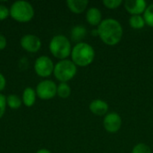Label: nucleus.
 I'll list each match as a JSON object with an SVG mask.
<instances>
[{
  "mask_svg": "<svg viewBox=\"0 0 153 153\" xmlns=\"http://www.w3.org/2000/svg\"><path fill=\"white\" fill-rule=\"evenodd\" d=\"M97 30L101 41H103V43L108 46L117 45L121 41L124 34L121 23L113 18H107L102 20Z\"/></svg>",
  "mask_w": 153,
  "mask_h": 153,
  "instance_id": "f257e3e1",
  "label": "nucleus"
},
{
  "mask_svg": "<svg viewBox=\"0 0 153 153\" xmlns=\"http://www.w3.org/2000/svg\"><path fill=\"white\" fill-rule=\"evenodd\" d=\"M71 57L76 66L86 67L94 61L95 50L90 44L79 42L72 48Z\"/></svg>",
  "mask_w": 153,
  "mask_h": 153,
  "instance_id": "f03ea898",
  "label": "nucleus"
},
{
  "mask_svg": "<svg viewBox=\"0 0 153 153\" xmlns=\"http://www.w3.org/2000/svg\"><path fill=\"white\" fill-rule=\"evenodd\" d=\"M49 50L56 58L60 60L67 59L72 52L71 42L64 35H56L49 42Z\"/></svg>",
  "mask_w": 153,
  "mask_h": 153,
  "instance_id": "7ed1b4c3",
  "label": "nucleus"
},
{
  "mask_svg": "<svg viewBox=\"0 0 153 153\" xmlns=\"http://www.w3.org/2000/svg\"><path fill=\"white\" fill-rule=\"evenodd\" d=\"M10 16L19 22H28L34 16V8L27 1H15L10 7Z\"/></svg>",
  "mask_w": 153,
  "mask_h": 153,
  "instance_id": "20e7f679",
  "label": "nucleus"
},
{
  "mask_svg": "<svg viewBox=\"0 0 153 153\" xmlns=\"http://www.w3.org/2000/svg\"><path fill=\"white\" fill-rule=\"evenodd\" d=\"M77 73V66L72 60H60L54 67V75L61 82H67L72 80Z\"/></svg>",
  "mask_w": 153,
  "mask_h": 153,
  "instance_id": "39448f33",
  "label": "nucleus"
},
{
  "mask_svg": "<svg viewBox=\"0 0 153 153\" xmlns=\"http://www.w3.org/2000/svg\"><path fill=\"white\" fill-rule=\"evenodd\" d=\"M57 85L51 80H43L38 83L36 87L37 96L43 100H48L53 99L56 95Z\"/></svg>",
  "mask_w": 153,
  "mask_h": 153,
  "instance_id": "423d86ee",
  "label": "nucleus"
},
{
  "mask_svg": "<svg viewBox=\"0 0 153 153\" xmlns=\"http://www.w3.org/2000/svg\"><path fill=\"white\" fill-rule=\"evenodd\" d=\"M55 65L48 56H41L38 57L34 64V70L40 77H48L54 72Z\"/></svg>",
  "mask_w": 153,
  "mask_h": 153,
  "instance_id": "0eeeda50",
  "label": "nucleus"
},
{
  "mask_svg": "<svg viewBox=\"0 0 153 153\" xmlns=\"http://www.w3.org/2000/svg\"><path fill=\"white\" fill-rule=\"evenodd\" d=\"M103 126L108 133H117L122 126V118L117 112L108 113L103 119Z\"/></svg>",
  "mask_w": 153,
  "mask_h": 153,
  "instance_id": "6e6552de",
  "label": "nucleus"
},
{
  "mask_svg": "<svg viewBox=\"0 0 153 153\" xmlns=\"http://www.w3.org/2000/svg\"><path fill=\"white\" fill-rule=\"evenodd\" d=\"M21 46L22 48L30 53H36L41 48V40L40 39L33 34H26L21 39Z\"/></svg>",
  "mask_w": 153,
  "mask_h": 153,
  "instance_id": "1a4fd4ad",
  "label": "nucleus"
},
{
  "mask_svg": "<svg viewBox=\"0 0 153 153\" xmlns=\"http://www.w3.org/2000/svg\"><path fill=\"white\" fill-rule=\"evenodd\" d=\"M126 10L132 15H141L147 8V2L144 0H126L124 3Z\"/></svg>",
  "mask_w": 153,
  "mask_h": 153,
  "instance_id": "9d476101",
  "label": "nucleus"
},
{
  "mask_svg": "<svg viewBox=\"0 0 153 153\" xmlns=\"http://www.w3.org/2000/svg\"><path fill=\"white\" fill-rule=\"evenodd\" d=\"M89 109L95 116L98 117L106 116L108 111V104L103 100L96 99L90 103Z\"/></svg>",
  "mask_w": 153,
  "mask_h": 153,
  "instance_id": "9b49d317",
  "label": "nucleus"
},
{
  "mask_svg": "<svg viewBox=\"0 0 153 153\" xmlns=\"http://www.w3.org/2000/svg\"><path fill=\"white\" fill-rule=\"evenodd\" d=\"M86 21L91 26H99L102 22V13L97 7H91L86 12Z\"/></svg>",
  "mask_w": 153,
  "mask_h": 153,
  "instance_id": "f8f14e48",
  "label": "nucleus"
},
{
  "mask_svg": "<svg viewBox=\"0 0 153 153\" xmlns=\"http://www.w3.org/2000/svg\"><path fill=\"white\" fill-rule=\"evenodd\" d=\"M66 4L69 10L76 14L82 13L85 11L89 4V1L87 0H67Z\"/></svg>",
  "mask_w": 153,
  "mask_h": 153,
  "instance_id": "ddd939ff",
  "label": "nucleus"
},
{
  "mask_svg": "<svg viewBox=\"0 0 153 153\" xmlns=\"http://www.w3.org/2000/svg\"><path fill=\"white\" fill-rule=\"evenodd\" d=\"M36 91L30 87H27L24 89L23 92H22V103L26 106V107H31L34 105L35 101H36Z\"/></svg>",
  "mask_w": 153,
  "mask_h": 153,
  "instance_id": "4468645a",
  "label": "nucleus"
},
{
  "mask_svg": "<svg viewBox=\"0 0 153 153\" xmlns=\"http://www.w3.org/2000/svg\"><path fill=\"white\" fill-rule=\"evenodd\" d=\"M87 34V30L83 25H76L71 30V37L74 41L82 42L81 40L85 38Z\"/></svg>",
  "mask_w": 153,
  "mask_h": 153,
  "instance_id": "2eb2a0df",
  "label": "nucleus"
},
{
  "mask_svg": "<svg viewBox=\"0 0 153 153\" xmlns=\"http://www.w3.org/2000/svg\"><path fill=\"white\" fill-rule=\"evenodd\" d=\"M145 24L144 18L142 15H131L129 18V25L134 30H142Z\"/></svg>",
  "mask_w": 153,
  "mask_h": 153,
  "instance_id": "dca6fc26",
  "label": "nucleus"
},
{
  "mask_svg": "<svg viewBox=\"0 0 153 153\" xmlns=\"http://www.w3.org/2000/svg\"><path fill=\"white\" fill-rule=\"evenodd\" d=\"M56 95L62 99H66L71 95V87L67 82H60L57 85Z\"/></svg>",
  "mask_w": 153,
  "mask_h": 153,
  "instance_id": "f3484780",
  "label": "nucleus"
},
{
  "mask_svg": "<svg viewBox=\"0 0 153 153\" xmlns=\"http://www.w3.org/2000/svg\"><path fill=\"white\" fill-rule=\"evenodd\" d=\"M22 100L15 94H11L6 97V104L12 109H18L22 106Z\"/></svg>",
  "mask_w": 153,
  "mask_h": 153,
  "instance_id": "a211bd4d",
  "label": "nucleus"
},
{
  "mask_svg": "<svg viewBox=\"0 0 153 153\" xmlns=\"http://www.w3.org/2000/svg\"><path fill=\"white\" fill-rule=\"evenodd\" d=\"M143 18L145 21V23L149 25L150 27L153 28V4L147 6L143 13Z\"/></svg>",
  "mask_w": 153,
  "mask_h": 153,
  "instance_id": "6ab92c4d",
  "label": "nucleus"
},
{
  "mask_svg": "<svg viewBox=\"0 0 153 153\" xmlns=\"http://www.w3.org/2000/svg\"><path fill=\"white\" fill-rule=\"evenodd\" d=\"M131 153H152V150L147 144L140 143L133 148Z\"/></svg>",
  "mask_w": 153,
  "mask_h": 153,
  "instance_id": "aec40b11",
  "label": "nucleus"
},
{
  "mask_svg": "<svg viewBox=\"0 0 153 153\" xmlns=\"http://www.w3.org/2000/svg\"><path fill=\"white\" fill-rule=\"evenodd\" d=\"M102 4L108 9L114 10V9L118 8L122 4H124V2L122 0H103L102 1Z\"/></svg>",
  "mask_w": 153,
  "mask_h": 153,
  "instance_id": "412c9836",
  "label": "nucleus"
},
{
  "mask_svg": "<svg viewBox=\"0 0 153 153\" xmlns=\"http://www.w3.org/2000/svg\"><path fill=\"white\" fill-rule=\"evenodd\" d=\"M8 16H10V9L4 4H0V21L5 20Z\"/></svg>",
  "mask_w": 153,
  "mask_h": 153,
  "instance_id": "4be33fe9",
  "label": "nucleus"
},
{
  "mask_svg": "<svg viewBox=\"0 0 153 153\" xmlns=\"http://www.w3.org/2000/svg\"><path fill=\"white\" fill-rule=\"evenodd\" d=\"M6 108V97L0 93V118L4 116Z\"/></svg>",
  "mask_w": 153,
  "mask_h": 153,
  "instance_id": "5701e85b",
  "label": "nucleus"
},
{
  "mask_svg": "<svg viewBox=\"0 0 153 153\" xmlns=\"http://www.w3.org/2000/svg\"><path fill=\"white\" fill-rule=\"evenodd\" d=\"M7 44V40L5 39V37L3 34H0V50H3L5 48Z\"/></svg>",
  "mask_w": 153,
  "mask_h": 153,
  "instance_id": "b1692460",
  "label": "nucleus"
},
{
  "mask_svg": "<svg viewBox=\"0 0 153 153\" xmlns=\"http://www.w3.org/2000/svg\"><path fill=\"white\" fill-rule=\"evenodd\" d=\"M6 85V80L4 78V76L0 73V91H2Z\"/></svg>",
  "mask_w": 153,
  "mask_h": 153,
  "instance_id": "393cba45",
  "label": "nucleus"
},
{
  "mask_svg": "<svg viewBox=\"0 0 153 153\" xmlns=\"http://www.w3.org/2000/svg\"><path fill=\"white\" fill-rule=\"evenodd\" d=\"M36 153H51L50 151H48V149H40L39 151H37Z\"/></svg>",
  "mask_w": 153,
  "mask_h": 153,
  "instance_id": "a878e982",
  "label": "nucleus"
},
{
  "mask_svg": "<svg viewBox=\"0 0 153 153\" xmlns=\"http://www.w3.org/2000/svg\"><path fill=\"white\" fill-rule=\"evenodd\" d=\"M91 33H92V36H99V34H98V30L97 29H94V30H92V31H91Z\"/></svg>",
  "mask_w": 153,
  "mask_h": 153,
  "instance_id": "bb28decb",
  "label": "nucleus"
}]
</instances>
